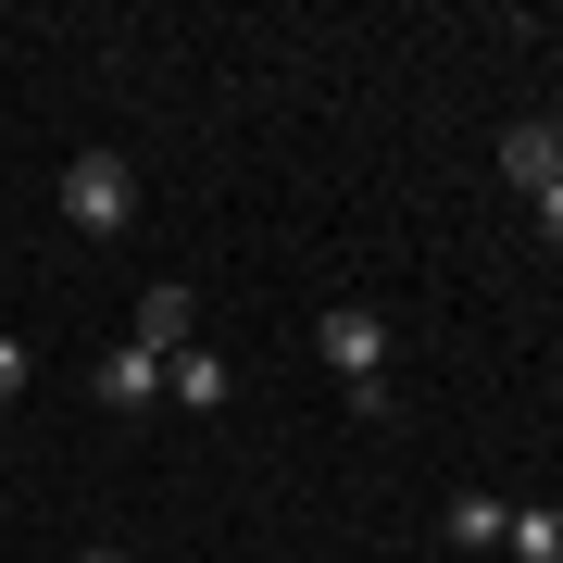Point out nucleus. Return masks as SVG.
I'll return each mask as SVG.
<instances>
[{
	"instance_id": "nucleus-9",
	"label": "nucleus",
	"mask_w": 563,
	"mask_h": 563,
	"mask_svg": "<svg viewBox=\"0 0 563 563\" xmlns=\"http://www.w3.org/2000/svg\"><path fill=\"white\" fill-rule=\"evenodd\" d=\"M25 376H38V351H25V339H0V401H13Z\"/></svg>"
},
{
	"instance_id": "nucleus-3",
	"label": "nucleus",
	"mask_w": 563,
	"mask_h": 563,
	"mask_svg": "<svg viewBox=\"0 0 563 563\" xmlns=\"http://www.w3.org/2000/svg\"><path fill=\"white\" fill-rule=\"evenodd\" d=\"M163 401H188V413H225V401H239V363H225V351H201V339H188L176 363H163Z\"/></svg>"
},
{
	"instance_id": "nucleus-1",
	"label": "nucleus",
	"mask_w": 563,
	"mask_h": 563,
	"mask_svg": "<svg viewBox=\"0 0 563 563\" xmlns=\"http://www.w3.org/2000/svg\"><path fill=\"white\" fill-rule=\"evenodd\" d=\"M63 225L125 239V225H139V163H125V151H76V163H63Z\"/></svg>"
},
{
	"instance_id": "nucleus-8",
	"label": "nucleus",
	"mask_w": 563,
	"mask_h": 563,
	"mask_svg": "<svg viewBox=\"0 0 563 563\" xmlns=\"http://www.w3.org/2000/svg\"><path fill=\"white\" fill-rule=\"evenodd\" d=\"M501 551H514V563H563V501H526Z\"/></svg>"
},
{
	"instance_id": "nucleus-6",
	"label": "nucleus",
	"mask_w": 563,
	"mask_h": 563,
	"mask_svg": "<svg viewBox=\"0 0 563 563\" xmlns=\"http://www.w3.org/2000/svg\"><path fill=\"white\" fill-rule=\"evenodd\" d=\"M501 176L514 188H551L563 176V125H514V139H501Z\"/></svg>"
},
{
	"instance_id": "nucleus-10",
	"label": "nucleus",
	"mask_w": 563,
	"mask_h": 563,
	"mask_svg": "<svg viewBox=\"0 0 563 563\" xmlns=\"http://www.w3.org/2000/svg\"><path fill=\"white\" fill-rule=\"evenodd\" d=\"M539 225H551V239H563V176H551V188H539Z\"/></svg>"
},
{
	"instance_id": "nucleus-2",
	"label": "nucleus",
	"mask_w": 563,
	"mask_h": 563,
	"mask_svg": "<svg viewBox=\"0 0 563 563\" xmlns=\"http://www.w3.org/2000/svg\"><path fill=\"white\" fill-rule=\"evenodd\" d=\"M313 351L325 363H339V376L363 388V376H388V313H363V301H339V313H325L313 325Z\"/></svg>"
},
{
	"instance_id": "nucleus-4",
	"label": "nucleus",
	"mask_w": 563,
	"mask_h": 563,
	"mask_svg": "<svg viewBox=\"0 0 563 563\" xmlns=\"http://www.w3.org/2000/svg\"><path fill=\"white\" fill-rule=\"evenodd\" d=\"M439 539H451V551H501V539H514V514L488 501V488H451V501H439Z\"/></svg>"
},
{
	"instance_id": "nucleus-11",
	"label": "nucleus",
	"mask_w": 563,
	"mask_h": 563,
	"mask_svg": "<svg viewBox=\"0 0 563 563\" xmlns=\"http://www.w3.org/2000/svg\"><path fill=\"white\" fill-rule=\"evenodd\" d=\"M76 563H125V551H76Z\"/></svg>"
},
{
	"instance_id": "nucleus-5",
	"label": "nucleus",
	"mask_w": 563,
	"mask_h": 563,
	"mask_svg": "<svg viewBox=\"0 0 563 563\" xmlns=\"http://www.w3.org/2000/svg\"><path fill=\"white\" fill-rule=\"evenodd\" d=\"M101 401H113V413H151V401H163V351H139V339H125V351L101 363Z\"/></svg>"
},
{
	"instance_id": "nucleus-7",
	"label": "nucleus",
	"mask_w": 563,
	"mask_h": 563,
	"mask_svg": "<svg viewBox=\"0 0 563 563\" xmlns=\"http://www.w3.org/2000/svg\"><path fill=\"white\" fill-rule=\"evenodd\" d=\"M139 351H163V363L188 351V288H151L139 301Z\"/></svg>"
}]
</instances>
